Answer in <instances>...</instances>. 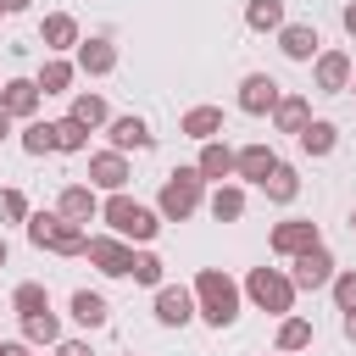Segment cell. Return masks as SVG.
<instances>
[{"instance_id":"cell-12","label":"cell","mask_w":356,"mask_h":356,"mask_svg":"<svg viewBox=\"0 0 356 356\" xmlns=\"http://www.w3.org/2000/svg\"><path fill=\"white\" fill-rule=\"evenodd\" d=\"M33 106H39V83H28V78L6 83V95H0V111H6V117H28Z\"/></svg>"},{"instance_id":"cell-39","label":"cell","mask_w":356,"mask_h":356,"mask_svg":"<svg viewBox=\"0 0 356 356\" xmlns=\"http://www.w3.org/2000/svg\"><path fill=\"white\" fill-rule=\"evenodd\" d=\"M0 356H28V350H22V345H11V339H6V345H0Z\"/></svg>"},{"instance_id":"cell-41","label":"cell","mask_w":356,"mask_h":356,"mask_svg":"<svg viewBox=\"0 0 356 356\" xmlns=\"http://www.w3.org/2000/svg\"><path fill=\"white\" fill-rule=\"evenodd\" d=\"M345 28H350V33H356V6H345Z\"/></svg>"},{"instance_id":"cell-1","label":"cell","mask_w":356,"mask_h":356,"mask_svg":"<svg viewBox=\"0 0 356 356\" xmlns=\"http://www.w3.org/2000/svg\"><path fill=\"white\" fill-rule=\"evenodd\" d=\"M195 295H200V306H206V323H211V328L234 323V312H239V289H234L217 267H206V273L195 278Z\"/></svg>"},{"instance_id":"cell-33","label":"cell","mask_w":356,"mask_h":356,"mask_svg":"<svg viewBox=\"0 0 356 356\" xmlns=\"http://www.w3.org/2000/svg\"><path fill=\"white\" fill-rule=\"evenodd\" d=\"M261 189H267L273 200H295V172H289V167H273V178H267Z\"/></svg>"},{"instance_id":"cell-7","label":"cell","mask_w":356,"mask_h":356,"mask_svg":"<svg viewBox=\"0 0 356 356\" xmlns=\"http://www.w3.org/2000/svg\"><path fill=\"white\" fill-rule=\"evenodd\" d=\"M273 106H278V83H273L267 72H250V78H245V89H239V111L261 117V111H273Z\"/></svg>"},{"instance_id":"cell-13","label":"cell","mask_w":356,"mask_h":356,"mask_svg":"<svg viewBox=\"0 0 356 356\" xmlns=\"http://www.w3.org/2000/svg\"><path fill=\"white\" fill-rule=\"evenodd\" d=\"M89 178H95L100 189H122V184H128V161H122L117 150H106V156L89 161Z\"/></svg>"},{"instance_id":"cell-10","label":"cell","mask_w":356,"mask_h":356,"mask_svg":"<svg viewBox=\"0 0 356 356\" xmlns=\"http://www.w3.org/2000/svg\"><path fill=\"white\" fill-rule=\"evenodd\" d=\"M312 245H317V228L312 222H278L273 228V250H284V256H300Z\"/></svg>"},{"instance_id":"cell-38","label":"cell","mask_w":356,"mask_h":356,"mask_svg":"<svg viewBox=\"0 0 356 356\" xmlns=\"http://www.w3.org/2000/svg\"><path fill=\"white\" fill-rule=\"evenodd\" d=\"M61 356H89V345H78V339H67V345H61Z\"/></svg>"},{"instance_id":"cell-22","label":"cell","mask_w":356,"mask_h":356,"mask_svg":"<svg viewBox=\"0 0 356 356\" xmlns=\"http://www.w3.org/2000/svg\"><path fill=\"white\" fill-rule=\"evenodd\" d=\"M61 217H67V222H89V217H95V195H89V189H67V195H61Z\"/></svg>"},{"instance_id":"cell-14","label":"cell","mask_w":356,"mask_h":356,"mask_svg":"<svg viewBox=\"0 0 356 356\" xmlns=\"http://www.w3.org/2000/svg\"><path fill=\"white\" fill-rule=\"evenodd\" d=\"M284 56H295V61H312V56H317V28H306V22H289V28H284Z\"/></svg>"},{"instance_id":"cell-42","label":"cell","mask_w":356,"mask_h":356,"mask_svg":"<svg viewBox=\"0 0 356 356\" xmlns=\"http://www.w3.org/2000/svg\"><path fill=\"white\" fill-rule=\"evenodd\" d=\"M345 334H350V339H356V312H345Z\"/></svg>"},{"instance_id":"cell-28","label":"cell","mask_w":356,"mask_h":356,"mask_svg":"<svg viewBox=\"0 0 356 356\" xmlns=\"http://www.w3.org/2000/svg\"><path fill=\"white\" fill-rule=\"evenodd\" d=\"M67 83H72V67H67V61H50V67L39 72V89H44V95H61Z\"/></svg>"},{"instance_id":"cell-8","label":"cell","mask_w":356,"mask_h":356,"mask_svg":"<svg viewBox=\"0 0 356 356\" xmlns=\"http://www.w3.org/2000/svg\"><path fill=\"white\" fill-rule=\"evenodd\" d=\"M83 256H89L100 273H111V278L134 267V250H128V245H117V239H89V245H83Z\"/></svg>"},{"instance_id":"cell-36","label":"cell","mask_w":356,"mask_h":356,"mask_svg":"<svg viewBox=\"0 0 356 356\" xmlns=\"http://www.w3.org/2000/svg\"><path fill=\"white\" fill-rule=\"evenodd\" d=\"M128 273H134L139 284H156V278H161V261H156V256H134V267H128Z\"/></svg>"},{"instance_id":"cell-4","label":"cell","mask_w":356,"mask_h":356,"mask_svg":"<svg viewBox=\"0 0 356 356\" xmlns=\"http://www.w3.org/2000/svg\"><path fill=\"white\" fill-rule=\"evenodd\" d=\"M195 206H200V172H189V167H184V172H172V178L161 184V211L184 222Z\"/></svg>"},{"instance_id":"cell-20","label":"cell","mask_w":356,"mask_h":356,"mask_svg":"<svg viewBox=\"0 0 356 356\" xmlns=\"http://www.w3.org/2000/svg\"><path fill=\"white\" fill-rule=\"evenodd\" d=\"M300 150L306 156H328L334 150V122H306L300 128Z\"/></svg>"},{"instance_id":"cell-3","label":"cell","mask_w":356,"mask_h":356,"mask_svg":"<svg viewBox=\"0 0 356 356\" xmlns=\"http://www.w3.org/2000/svg\"><path fill=\"white\" fill-rule=\"evenodd\" d=\"M106 222H111L122 239H150V234H156V211L139 206V200H128V195H111V200H106Z\"/></svg>"},{"instance_id":"cell-45","label":"cell","mask_w":356,"mask_h":356,"mask_svg":"<svg viewBox=\"0 0 356 356\" xmlns=\"http://www.w3.org/2000/svg\"><path fill=\"white\" fill-rule=\"evenodd\" d=\"M350 222H356V217H350Z\"/></svg>"},{"instance_id":"cell-27","label":"cell","mask_w":356,"mask_h":356,"mask_svg":"<svg viewBox=\"0 0 356 356\" xmlns=\"http://www.w3.org/2000/svg\"><path fill=\"white\" fill-rule=\"evenodd\" d=\"M72 39H78L72 17H44V44H72Z\"/></svg>"},{"instance_id":"cell-9","label":"cell","mask_w":356,"mask_h":356,"mask_svg":"<svg viewBox=\"0 0 356 356\" xmlns=\"http://www.w3.org/2000/svg\"><path fill=\"white\" fill-rule=\"evenodd\" d=\"M273 167H278V156H273L267 145H250V150H239V156H234V172H239V178H250V184H267V178H273Z\"/></svg>"},{"instance_id":"cell-32","label":"cell","mask_w":356,"mask_h":356,"mask_svg":"<svg viewBox=\"0 0 356 356\" xmlns=\"http://www.w3.org/2000/svg\"><path fill=\"white\" fill-rule=\"evenodd\" d=\"M278 122H284L289 134H300V128H306V100H300V95H295V100H278Z\"/></svg>"},{"instance_id":"cell-30","label":"cell","mask_w":356,"mask_h":356,"mask_svg":"<svg viewBox=\"0 0 356 356\" xmlns=\"http://www.w3.org/2000/svg\"><path fill=\"white\" fill-rule=\"evenodd\" d=\"M50 134H56V150H83V122H50Z\"/></svg>"},{"instance_id":"cell-26","label":"cell","mask_w":356,"mask_h":356,"mask_svg":"<svg viewBox=\"0 0 356 356\" xmlns=\"http://www.w3.org/2000/svg\"><path fill=\"white\" fill-rule=\"evenodd\" d=\"M300 345H312V323H300V317H289V323L278 328V350H300Z\"/></svg>"},{"instance_id":"cell-43","label":"cell","mask_w":356,"mask_h":356,"mask_svg":"<svg viewBox=\"0 0 356 356\" xmlns=\"http://www.w3.org/2000/svg\"><path fill=\"white\" fill-rule=\"evenodd\" d=\"M6 128H11V117H6V111H0V139H6Z\"/></svg>"},{"instance_id":"cell-11","label":"cell","mask_w":356,"mask_h":356,"mask_svg":"<svg viewBox=\"0 0 356 356\" xmlns=\"http://www.w3.org/2000/svg\"><path fill=\"white\" fill-rule=\"evenodd\" d=\"M156 317H161V323H178V328H184V323L195 317V295H189V289H172V284H167V289L156 295Z\"/></svg>"},{"instance_id":"cell-18","label":"cell","mask_w":356,"mask_h":356,"mask_svg":"<svg viewBox=\"0 0 356 356\" xmlns=\"http://www.w3.org/2000/svg\"><path fill=\"white\" fill-rule=\"evenodd\" d=\"M217 128H222V111H217V106H195V111L184 117V134H189V139H211Z\"/></svg>"},{"instance_id":"cell-16","label":"cell","mask_w":356,"mask_h":356,"mask_svg":"<svg viewBox=\"0 0 356 356\" xmlns=\"http://www.w3.org/2000/svg\"><path fill=\"white\" fill-rule=\"evenodd\" d=\"M345 78H350V61H345L339 50L317 61V89H323V95H334V89H345Z\"/></svg>"},{"instance_id":"cell-24","label":"cell","mask_w":356,"mask_h":356,"mask_svg":"<svg viewBox=\"0 0 356 356\" xmlns=\"http://www.w3.org/2000/svg\"><path fill=\"white\" fill-rule=\"evenodd\" d=\"M239 211H245V195H239V189H217V195H211V217H217V222H234Z\"/></svg>"},{"instance_id":"cell-31","label":"cell","mask_w":356,"mask_h":356,"mask_svg":"<svg viewBox=\"0 0 356 356\" xmlns=\"http://www.w3.org/2000/svg\"><path fill=\"white\" fill-rule=\"evenodd\" d=\"M11 300H17V312H22V317H33V312H44V284H17V295H11Z\"/></svg>"},{"instance_id":"cell-40","label":"cell","mask_w":356,"mask_h":356,"mask_svg":"<svg viewBox=\"0 0 356 356\" xmlns=\"http://www.w3.org/2000/svg\"><path fill=\"white\" fill-rule=\"evenodd\" d=\"M22 6H28V0H0V11H22Z\"/></svg>"},{"instance_id":"cell-23","label":"cell","mask_w":356,"mask_h":356,"mask_svg":"<svg viewBox=\"0 0 356 356\" xmlns=\"http://www.w3.org/2000/svg\"><path fill=\"white\" fill-rule=\"evenodd\" d=\"M72 122H83V128L106 122V100H100V95H78V100H72Z\"/></svg>"},{"instance_id":"cell-5","label":"cell","mask_w":356,"mask_h":356,"mask_svg":"<svg viewBox=\"0 0 356 356\" xmlns=\"http://www.w3.org/2000/svg\"><path fill=\"white\" fill-rule=\"evenodd\" d=\"M250 295H256L267 312H289V300H295V284H289V278H278L273 267H256V273H250Z\"/></svg>"},{"instance_id":"cell-37","label":"cell","mask_w":356,"mask_h":356,"mask_svg":"<svg viewBox=\"0 0 356 356\" xmlns=\"http://www.w3.org/2000/svg\"><path fill=\"white\" fill-rule=\"evenodd\" d=\"M0 217H28V200H22L17 189H6V195H0Z\"/></svg>"},{"instance_id":"cell-44","label":"cell","mask_w":356,"mask_h":356,"mask_svg":"<svg viewBox=\"0 0 356 356\" xmlns=\"http://www.w3.org/2000/svg\"><path fill=\"white\" fill-rule=\"evenodd\" d=\"M0 261H6V239H0Z\"/></svg>"},{"instance_id":"cell-29","label":"cell","mask_w":356,"mask_h":356,"mask_svg":"<svg viewBox=\"0 0 356 356\" xmlns=\"http://www.w3.org/2000/svg\"><path fill=\"white\" fill-rule=\"evenodd\" d=\"M22 150H28V156H44V150H56V134H50V122H33V128L22 134Z\"/></svg>"},{"instance_id":"cell-17","label":"cell","mask_w":356,"mask_h":356,"mask_svg":"<svg viewBox=\"0 0 356 356\" xmlns=\"http://www.w3.org/2000/svg\"><path fill=\"white\" fill-rule=\"evenodd\" d=\"M72 317H78L83 328H106V317H111V312H106V300H100V295L78 289V295H72Z\"/></svg>"},{"instance_id":"cell-6","label":"cell","mask_w":356,"mask_h":356,"mask_svg":"<svg viewBox=\"0 0 356 356\" xmlns=\"http://www.w3.org/2000/svg\"><path fill=\"white\" fill-rule=\"evenodd\" d=\"M328 278H334V261H328L323 245H312V250L295 256V278H289L295 289H317V284H328Z\"/></svg>"},{"instance_id":"cell-25","label":"cell","mask_w":356,"mask_h":356,"mask_svg":"<svg viewBox=\"0 0 356 356\" xmlns=\"http://www.w3.org/2000/svg\"><path fill=\"white\" fill-rule=\"evenodd\" d=\"M245 22H250V28H278V22H284V6H278V0H250Z\"/></svg>"},{"instance_id":"cell-34","label":"cell","mask_w":356,"mask_h":356,"mask_svg":"<svg viewBox=\"0 0 356 356\" xmlns=\"http://www.w3.org/2000/svg\"><path fill=\"white\" fill-rule=\"evenodd\" d=\"M28 323V339H56V317L50 312H33V317H22Z\"/></svg>"},{"instance_id":"cell-15","label":"cell","mask_w":356,"mask_h":356,"mask_svg":"<svg viewBox=\"0 0 356 356\" xmlns=\"http://www.w3.org/2000/svg\"><path fill=\"white\" fill-rule=\"evenodd\" d=\"M111 145H117V150H145V145H150V128H145L139 117H117V122H111Z\"/></svg>"},{"instance_id":"cell-35","label":"cell","mask_w":356,"mask_h":356,"mask_svg":"<svg viewBox=\"0 0 356 356\" xmlns=\"http://www.w3.org/2000/svg\"><path fill=\"white\" fill-rule=\"evenodd\" d=\"M334 300H339L345 312H356V273H339V278H334Z\"/></svg>"},{"instance_id":"cell-19","label":"cell","mask_w":356,"mask_h":356,"mask_svg":"<svg viewBox=\"0 0 356 356\" xmlns=\"http://www.w3.org/2000/svg\"><path fill=\"white\" fill-rule=\"evenodd\" d=\"M195 172H200V178H228V172H234V150H228V145H206Z\"/></svg>"},{"instance_id":"cell-21","label":"cell","mask_w":356,"mask_h":356,"mask_svg":"<svg viewBox=\"0 0 356 356\" xmlns=\"http://www.w3.org/2000/svg\"><path fill=\"white\" fill-rule=\"evenodd\" d=\"M111 61H117V56H111L106 39H89V44L78 50V67H83V72H111Z\"/></svg>"},{"instance_id":"cell-2","label":"cell","mask_w":356,"mask_h":356,"mask_svg":"<svg viewBox=\"0 0 356 356\" xmlns=\"http://www.w3.org/2000/svg\"><path fill=\"white\" fill-rule=\"evenodd\" d=\"M28 239H33V245H50V250H67V256H78V250L89 245L78 222H67V217H50V211L28 217Z\"/></svg>"}]
</instances>
